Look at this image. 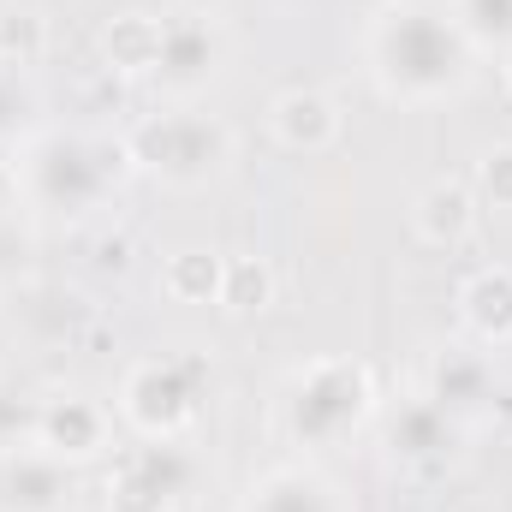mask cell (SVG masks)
<instances>
[{
  "mask_svg": "<svg viewBox=\"0 0 512 512\" xmlns=\"http://www.w3.org/2000/svg\"><path fill=\"white\" fill-rule=\"evenodd\" d=\"M274 126L286 143H328L334 137V108L322 96H280L274 102Z\"/></svg>",
  "mask_w": 512,
  "mask_h": 512,
  "instance_id": "1",
  "label": "cell"
},
{
  "mask_svg": "<svg viewBox=\"0 0 512 512\" xmlns=\"http://www.w3.org/2000/svg\"><path fill=\"white\" fill-rule=\"evenodd\" d=\"M417 227H423L429 239H465V233H471V197H465L459 185H435V191H423Z\"/></svg>",
  "mask_w": 512,
  "mask_h": 512,
  "instance_id": "2",
  "label": "cell"
},
{
  "mask_svg": "<svg viewBox=\"0 0 512 512\" xmlns=\"http://www.w3.org/2000/svg\"><path fill=\"white\" fill-rule=\"evenodd\" d=\"M465 304H471V322L495 328V334H512V274H477L465 286Z\"/></svg>",
  "mask_w": 512,
  "mask_h": 512,
  "instance_id": "3",
  "label": "cell"
},
{
  "mask_svg": "<svg viewBox=\"0 0 512 512\" xmlns=\"http://www.w3.org/2000/svg\"><path fill=\"white\" fill-rule=\"evenodd\" d=\"M161 48H167V36H161L149 18H120V24L108 30V54H114L120 66H161Z\"/></svg>",
  "mask_w": 512,
  "mask_h": 512,
  "instance_id": "4",
  "label": "cell"
},
{
  "mask_svg": "<svg viewBox=\"0 0 512 512\" xmlns=\"http://www.w3.org/2000/svg\"><path fill=\"white\" fill-rule=\"evenodd\" d=\"M167 286H173L179 298H209V292H221V262H209L203 251L173 256V268H167Z\"/></svg>",
  "mask_w": 512,
  "mask_h": 512,
  "instance_id": "5",
  "label": "cell"
},
{
  "mask_svg": "<svg viewBox=\"0 0 512 512\" xmlns=\"http://www.w3.org/2000/svg\"><path fill=\"white\" fill-rule=\"evenodd\" d=\"M221 298H227L233 310H256V304L268 298V274H262V268H251V262H233V268H227Z\"/></svg>",
  "mask_w": 512,
  "mask_h": 512,
  "instance_id": "6",
  "label": "cell"
},
{
  "mask_svg": "<svg viewBox=\"0 0 512 512\" xmlns=\"http://www.w3.org/2000/svg\"><path fill=\"white\" fill-rule=\"evenodd\" d=\"M0 48H6V54H12V48L36 54V48H42V24H36V12H6V18H0Z\"/></svg>",
  "mask_w": 512,
  "mask_h": 512,
  "instance_id": "7",
  "label": "cell"
}]
</instances>
